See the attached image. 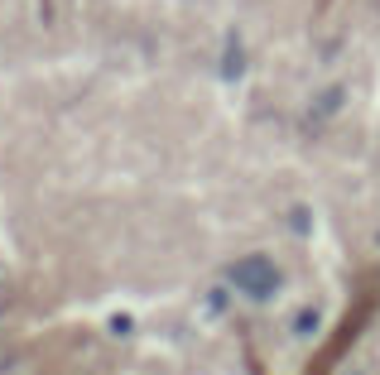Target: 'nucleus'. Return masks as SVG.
<instances>
[{
    "mask_svg": "<svg viewBox=\"0 0 380 375\" xmlns=\"http://www.w3.org/2000/svg\"><path fill=\"white\" fill-rule=\"evenodd\" d=\"M313 327H318V313H299V332H303V337H308Z\"/></svg>",
    "mask_w": 380,
    "mask_h": 375,
    "instance_id": "2",
    "label": "nucleus"
},
{
    "mask_svg": "<svg viewBox=\"0 0 380 375\" xmlns=\"http://www.w3.org/2000/svg\"><path fill=\"white\" fill-rule=\"evenodd\" d=\"M231 284H236V294L265 303V298H274V289H279V269H274L265 255H245V260L231 265Z\"/></svg>",
    "mask_w": 380,
    "mask_h": 375,
    "instance_id": "1",
    "label": "nucleus"
}]
</instances>
